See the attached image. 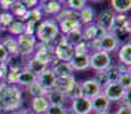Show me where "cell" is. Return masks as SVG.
Masks as SVG:
<instances>
[{"mask_svg": "<svg viewBox=\"0 0 131 114\" xmlns=\"http://www.w3.org/2000/svg\"><path fill=\"white\" fill-rule=\"evenodd\" d=\"M22 90L16 85L0 82V110L1 112L18 111L22 106Z\"/></svg>", "mask_w": 131, "mask_h": 114, "instance_id": "6da1fadb", "label": "cell"}, {"mask_svg": "<svg viewBox=\"0 0 131 114\" xmlns=\"http://www.w3.org/2000/svg\"><path fill=\"white\" fill-rule=\"evenodd\" d=\"M59 34L58 24L55 21L51 19H45L37 25L36 29V38L42 44H50V42L55 41Z\"/></svg>", "mask_w": 131, "mask_h": 114, "instance_id": "7a4b0ae2", "label": "cell"}, {"mask_svg": "<svg viewBox=\"0 0 131 114\" xmlns=\"http://www.w3.org/2000/svg\"><path fill=\"white\" fill-rule=\"evenodd\" d=\"M112 64V58L108 53L96 50L92 55L89 57V67L97 71H106Z\"/></svg>", "mask_w": 131, "mask_h": 114, "instance_id": "3957f363", "label": "cell"}, {"mask_svg": "<svg viewBox=\"0 0 131 114\" xmlns=\"http://www.w3.org/2000/svg\"><path fill=\"white\" fill-rule=\"evenodd\" d=\"M17 46H18V54L23 57H26L27 55H31L34 53L37 47V38L36 35L31 34H21L16 38Z\"/></svg>", "mask_w": 131, "mask_h": 114, "instance_id": "277c9868", "label": "cell"}, {"mask_svg": "<svg viewBox=\"0 0 131 114\" xmlns=\"http://www.w3.org/2000/svg\"><path fill=\"white\" fill-rule=\"evenodd\" d=\"M92 44L96 46V49L97 50H102V51L108 53V54L116 50L117 47H119V41H117V39L111 32L104 34L99 39L92 41Z\"/></svg>", "mask_w": 131, "mask_h": 114, "instance_id": "5b68a950", "label": "cell"}, {"mask_svg": "<svg viewBox=\"0 0 131 114\" xmlns=\"http://www.w3.org/2000/svg\"><path fill=\"white\" fill-rule=\"evenodd\" d=\"M103 94L105 95V97L107 98L110 102H117L121 100L124 95L125 89L120 85L117 81L115 82H108L103 87Z\"/></svg>", "mask_w": 131, "mask_h": 114, "instance_id": "8992f818", "label": "cell"}, {"mask_svg": "<svg viewBox=\"0 0 131 114\" xmlns=\"http://www.w3.org/2000/svg\"><path fill=\"white\" fill-rule=\"evenodd\" d=\"M115 13L112 9H104L98 14L97 16V23L96 24L103 29L106 33L112 32L113 26H114V22H115Z\"/></svg>", "mask_w": 131, "mask_h": 114, "instance_id": "52a82bcc", "label": "cell"}, {"mask_svg": "<svg viewBox=\"0 0 131 114\" xmlns=\"http://www.w3.org/2000/svg\"><path fill=\"white\" fill-rule=\"evenodd\" d=\"M102 89L103 87L100 86V83L97 82L95 79H88L80 85V94L88 99H92L95 96L102 92Z\"/></svg>", "mask_w": 131, "mask_h": 114, "instance_id": "ba28073f", "label": "cell"}, {"mask_svg": "<svg viewBox=\"0 0 131 114\" xmlns=\"http://www.w3.org/2000/svg\"><path fill=\"white\" fill-rule=\"evenodd\" d=\"M78 26H81L79 19H78V13L75 14L73 11H69L67 14L64 17H62L58 24V29L62 33L66 34L70 31H72L73 29Z\"/></svg>", "mask_w": 131, "mask_h": 114, "instance_id": "9c48e42d", "label": "cell"}, {"mask_svg": "<svg viewBox=\"0 0 131 114\" xmlns=\"http://www.w3.org/2000/svg\"><path fill=\"white\" fill-rule=\"evenodd\" d=\"M71 102V112L73 114H90L92 112L91 102L90 99L83 97V96H78L72 98Z\"/></svg>", "mask_w": 131, "mask_h": 114, "instance_id": "30bf717a", "label": "cell"}, {"mask_svg": "<svg viewBox=\"0 0 131 114\" xmlns=\"http://www.w3.org/2000/svg\"><path fill=\"white\" fill-rule=\"evenodd\" d=\"M54 55L56 56L60 62H67L71 60V58L74 55V48L73 46L66 44L64 39L60 42H58L54 48Z\"/></svg>", "mask_w": 131, "mask_h": 114, "instance_id": "8fae6325", "label": "cell"}, {"mask_svg": "<svg viewBox=\"0 0 131 114\" xmlns=\"http://www.w3.org/2000/svg\"><path fill=\"white\" fill-rule=\"evenodd\" d=\"M104 34H106V32L103 29H100L95 23L88 24V25H85L84 27H82V38H83V40L87 42L95 41V40L102 38Z\"/></svg>", "mask_w": 131, "mask_h": 114, "instance_id": "7c38bea8", "label": "cell"}, {"mask_svg": "<svg viewBox=\"0 0 131 114\" xmlns=\"http://www.w3.org/2000/svg\"><path fill=\"white\" fill-rule=\"evenodd\" d=\"M56 80H57V78L55 75V73L52 72L51 68H48V67L37 77V82H39L46 90L54 89Z\"/></svg>", "mask_w": 131, "mask_h": 114, "instance_id": "4fadbf2b", "label": "cell"}, {"mask_svg": "<svg viewBox=\"0 0 131 114\" xmlns=\"http://www.w3.org/2000/svg\"><path fill=\"white\" fill-rule=\"evenodd\" d=\"M89 53L87 54H74L73 57L70 60V65H71L73 71H83L89 68Z\"/></svg>", "mask_w": 131, "mask_h": 114, "instance_id": "5bb4252c", "label": "cell"}, {"mask_svg": "<svg viewBox=\"0 0 131 114\" xmlns=\"http://www.w3.org/2000/svg\"><path fill=\"white\" fill-rule=\"evenodd\" d=\"M50 104L46 96H38L33 97L31 100V108L33 114H45L49 108Z\"/></svg>", "mask_w": 131, "mask_h": 114, "instance_id": "9a60e30c", "label": "cell"}, {"mask_svg": "<svg viewBox=\"0 0 131 114\" xmlns=\"http://www.w3.org/2000/svg\"><path fill=\"white\" fill-rule=\"evenodd\" d=\"M91 102V108L92 111H95L96 113L99 112H105V111L108 110L110 107V100L105 97V95L103 92L98 94L97 96H95L92 99H90Z\"/></svg>", "mask_w": 131, "mask_h": 114, "instance_id": "2e32d148", "label": "cell"}, {"mask_svg": "<svg viewBox=\"0 0 131 114\" xmlns=\"http://www.w3.org/2000/svg\"><path fill=\"white\" fill-rule=\"evenodd\" d=\"M39 9L47 15H58L62 12V5L55 0H45L40 2Z\"/></svg>", "mask_w": 131, "mask_h": 114, "instance_id": "e0dca14e", "label": "cell"}, {"mask_svg": "<svg viewBox=\"0 0 131 114\" xmlns=\"http://www.w3.org/2000/svg\"><path fill=\"white\" fill-rule=\"evenodd\" d=\"M46 97L50 105H56V106H64L65 102L67 99L66 95L64 92H62L58 89H55V88L47 91Z\"/></svg>", "mask_w": 131, "mask_h": 114, "instance_id": "ac0fdd59", "label": "cell"}, {"mask_svg": "<svg viewBox=\"0 0 131 114\" xmlns=\"http://www.w3.org/2000/svg\"><path fill=\"white\" fill-rule=\"evenodd\" d=\"M51 70L55 73L57 79H66V78L73 77V72H74L72 70L70 63H67V62H60L58 64L55 65Z\"/></svg>", "mask_w": 131, "mask_h": 114, "instance_id": "d6986e66", "label": "cell"}, {"mask_svg": "<svg viewBox=\"0 0 131 114\" xmlns=\"http://www.w3.org/2000/svg\"><path fill=\"white\" fill-rule=\"evenodd\" d=\"M75 86H77V82H75L74 77H70V78H66V79H57L56 82H55L54 88L60 90L62 92H64L67 97L69 94L73 90V88Z\"/></svg>", "mask_w": 131, "mask_h": 114, "instance_id": "ffe728a7", "label": "cell"}, {"mask_svg": "<svg viewBox=\"0 0 131 114\" xmlns=\"http://www.w3.org/2000/svg\"><path fill=\"white\" fill-rule=\"evenodd\" d=\"M95 17H96L95 11H94V8L90 6H84L81 11L78 12V19H79L81 26L82 25L85 26V25H88V24L94 23Z\"/></svg>", "mask_w": 131, "mask_h": 114, "instance_id": "44dd1931", "label": "cell"}, {"mask_svg": "<svg viewBox=\"0 0 131 114\" xmlns=\"http://www.w3.org/2000/svg\"><path fill=\"white\" fill-rule=\"evenodd\" d=\"M36 81H37V75H34L33 73H31L29 70L24 68V70L19 71L16 85L23 86V87H29V86H31L32 83H34Z\"/></svg>", "mask_w": 131, "mask_h": 114, "instance_id": "7402d4cb", "label": "cell"}, {"mask_svg": "<svg viewBox=\"0 0 131 114\" xmlns=\"http://www.w3.org/2000/svg\"><path fill=\"white\" fill-rule=\"evenodd\" d=\"M82 40H83V38H82V27L81 26H78V27H75V29H73L72 31L66 33L64 37V41L66 42V44L73 46V47L79 44L80 41H82Z\"/></svg>", "mask_w": 131, "mask_h": 114, "instance_id": "603a6c76", "label": "cell"}, {"mask_svg": "<svg viewBox=\"0 0 131 114\" xmlns=\"http://www.w3.org/2000/svg\"><path fill=\"white\" fill-rule=\"evenodd\" d=\"M33 58L37 60V62L41 63L43 65H47L51 62L52 59V54L47 49L46 47H41V48H38V49L34 51Z\"/></svg>", "mask_w": 131, "mask_h": 114, "instance_id": "cb8c5ba5", "label": "cell"}, {"mask_svg": "<svg viewBox=\"0 0 131 114\" xmlns=\"http://www.w3.org/2000/svg\"><path fill=\"white\" fill-rule=\"evenodd\" d=\"M119 60L122 63L124 66H130L131 65V44L130 42H125L124 45L121 47L117 54Z\"/></svg>", "mask_w": 131, "mask_h": 114, "instance_id": "d4e9b609", "label": "cell"}, {"mask_svg": "<svg viewBox=\"0 0 131 114\" xmlns=\"http://www.w3.org/2000/svg\"><path fill=\"white\" fill-rule=\"evenodd\" d=\"M111 6L114 13L125 14L131 9V0H111Z\"/></svg>", "mask_w": 131, "mask_h": 114, "instance_id": "484cf974", "label": "cell"}, {"mask_svg": "<svg viewBox=\"0 0 131 114\" xmlns=\"http://www.w3.org/2000/svg\"><path fill=\"white\" fill-rule=\"evenodd\" d=\"M1 45L6 48V50L8 51L9 55H14L18 53V46H17V40L16 38L12 37V35H7L0 39Z\"/></svg>", "mask_w": 131, "mask_h": 114, "instance_id": "4316f807", "label": "cell"}, {"mask_svg": "<svg viewBox=\"0 0 131 114\" xmlns=\"http://www.w3.org/2000/svg\"><path fill=\"white\" fill-rule=\"evenodd\" d=\"M25 68L29 70L31 73H33L34 75H37L38 77L40 73H42L45 70H46L47 66L46 65H43V64H41V63L37 62V60L32 57L26 62V64H25Z\"/></svg>", "mask_w": 131, "mask_h": 114, "instance_id": "83f0119b", "label": "cell"}, {"mask_svg": "<svg viewBox=\"0 0 131 114\" xmlns=\"http://www.w3.org/2000/svg\"><path fill=\"white\" fill-rule=\"evenodd\" d=\"M9 11L12 12V15L13 16H16V17H19V18H23L25 16V14L27 13L29 9L24 6V4L21 1V0H16L14 4L12 5V7L9 8Z\"/></svg>", "mask_w": 131, "mask_h": 114, "instance_id": "f1b7e54d", "label": "cell"}, {"mask_svg": "<svg viewBox=\"0 0 131 114\" xmlns=\"http://www.w3.org/2000/svg\"><path fill=\"white\" fill-rule=\"evenodd\" d=\"M24 30H25L24 22L16 21V19H14L12 24L9 25L8 27H7V31L9 32V34H10L12 37H13V35H16V37H18V35L23 34L24 33Z\"/></svg>", "mask_w": 131, "mask_h": 114, "instance_id": "f546056e", "label": "cell"}, {"mask_svg": "<svg viewBox=\"0 0 131 114\" xmlns=\"http://www.w3.org/2000/svg\"><path fill=\"white\" fill-rule=\"evenodd\" d=\"M27 89V92L30 94V95L32 96V97H38V96H46L47 95V91L43 87H42L41 85H40L39 82H34L32 83L31 86H29V87H26Z\"/></svg>", "mask_w": 131, "mask_h": 114, "instance_id": "4dcf8cb0", "label": "cell"}, {"mask_svg": "<svg viewBox=\"0 0 131 114\" xmlns=\"http://www.w3.org/2000/svg\"><path fill=\"white\" fill-rule=\"evenodd\" d=\"M121 72H122V70H121L120 67L112 66V65H111V66L108 67L106 71H105V74H106L107 81H108V82H115V81H117V80H119V77H120Z\"/></svg>", "mask_w": 131, "mask_h": 114, "instance_id": "1f68e13d", "label": "cell"}, {"mask_svg": "<svg viewBox=\"0 0 131 114\" xmlns=\"http://www.w3.org/2000/svg\"><path fill=\"white\" fill-rule=\"evenodd\" d=\"M14 19L15 18L10 12H1V14H0V27H1V31L2 30H7V27L12 24Z\"/></svg>", "mask_w": 131, "mask_h": 114, "instance_id": "d6a6232c", "label": "cell"}, {"mask_svg": "<svg viewBox=\"0 0 131 114\" xmlns=\"http://www.w3.org/2000/svg\"><path fill=\"white\" fill-rule=\"evenodd\" d=\"M88 0H66V6L70 8V11L80 12L84 6H87Z\"/></svg>", "mask_w": 131, "mask_h": 114, "instance_id": "836d02e7", "label": "cell"}, {"mask_svg": "<svg viewBox=\"0 0 131 114\" xmlns=\"http://www.w3.org/2000/svg\"><path fill=\"white\" fill-rule=\"evenodd\" d=\"M117 82L122 86L124 89H130V86H131V75H130V70H124L121 72L119 80Z\"/></svg>", "mask_w": 131, "mask_h": 114, "instance_id": "e575fe53", "label": "cell"}, {"mask_svg": "<svg viewBox=\"0 0 131 114\" xmlns=\"http://www.w3.org/2000/svg\"><path fill=\"white\" fill-rule=\"evenodd\" d=\"M45 114H73L71 110L66 108L65 106H56V105H50L49 108Z\"/></svg>", "mask_w": 131, "mask_h": 114, "instance_id": "d590c367", "label": "cell"}, {"mask_svg": "<svg viewBox=\"0 0 131 114\" xmlns=\"http://www.w3.org/2000/svg\"><path fill=\"white\" fill-rule=\"evenodd\" d=\"M73 48H74V54H87V53H89V45L84 40L80 41Z\"/></svg>", "mask_w": 131, "mask_h": 114, "instance_id": "8d00e7d4", "label": "cell"}, {"mask_svg": "<svg viewBox=\"0 0 131 114\" xmlns=\"http://www.w3.org/2000/svg\"><path fill=\"white\" fill-rule=\"evenodd\" d=\"M37 25H38V22H36V21H32V19H27L26 23H24V26H25L24 33H25V34H31V35H34V33H36Z\"/></svg>", "mask_w": 131, "mask_h": 114, "instance_id": "74e56055", "label": "cell"}, {"mask_svg": "<svg viewBox=\"0 0 131 114\" xmlns=\"http://www.w3.org/2000/svg\"><path fill=\"white\" fill-rule=\"evenodd\" d=\"M15 1L16 0H0V7H1L2 12H8Z\"/></svg>", "mask_w": 131, "mask_h": 114, "instance_id": "f35d334b", "label": "cell"}, {"mask_svg": "<svg viewBox=\"0 0 131 114\" xmlns=\"http://www.w3.org/2000/svg\"><path fill=\"white\" fill-rule=\"evenodd\" d=\"M8 56H9L8 51H7L6 48L0 42V64H1V63H6V60L8 59Z\"/></svg>", "mask_w": 131, "mask_h": 114, "instance_id": "ab89813d", "label": "cell"}, {"mask_svg": "<svg viewBox=\"0 0 131 114\" xmlns=\"http://www.w3.org/2000/svg\"><path fill=\"white\" fill-rule=\"evenodd\" d=\"M22 2L24 4V6L26 7L27 9H33V8H36V7L38 6V4H39V0H21Z\"/></svg>", "mask_w": 131, "mask_h": 114, "instance_id": "60d3db41", "label": "cell"}, {"mask_svg": "<svg viewBox=\"0 0 131 114\" xmlns=\"http://www.w3.org/2000/svg\"><path fill=\"white\" fill-rule=\"evenodd\" d=\"M130 95H131V89H125L124 91V95H123V97H122V100H123V105H125V106H130V103H131V97H130Z\"/></svg>", "mask_w": 131, "mask_h": 114, "instance_id": "b9f144b4", "label": "cell"}, {"mask_svg": "<svg viewBox=\"0 0 131 114\" xmlns=\"http://www.w3.org/2000/svg\"><path fill=\"white\" fill-rule=\"evenodd\" d=\"M7 72H8V67H7L6 63H1L0 64V79H5Z\"/></svg>", "mask_w": 131, "mask_h": 114, "instance_id": "7bdbcfd3", "label": "cell"}, {"mask_svg": "<svg viewBox=\"0 0 131 114\" xmlns=\"http://www.w3.org/2000/svg\"><path fill=\"white\" fill-rule=\"evenodd\" d=\"M116 114H131V108L130 106H125V105H122L121 107L117 110Z\"/></svg>", "mask_w": 131, "mask_h": 114, "instance_id": "ee69618b", "label": "cell"}, {"mask_svg": "<svg viewBox=\"0 0 131 114\" xmlns=\"http://www.w3.org/2000/svg\"><path fill=\"white\" fill-rule=\"evenodd\" d=\"M15 114H33V113L30 112L29 110H18V111H16Z\"/></svg>", "mask_w": 131, "mask_h": 114, "instance_id": "f6af8a7d", "label": "cell"}, {"mask_svg": "<svg viewBox=\"0 0 131 114\" xmlns=\"http://www.w3.org/2000/svg\"><path fill=\"white\" fill-rule=\"evenodd\" d=\"M55 1L59 2V4H60V5H62V4H64V2H65V1H66V0H55Z\"/></svg>", "mask_w": 131, "mask_h": 114, "instance_id": "bcb514c9", "label": "cell"}, {"mask_svg": "<svg viewBox=\"0 0 131 114\" xmlns=\"http://www.w3.org/2000/svg\"><path fill=\"white\" fill-rule=\"evenodd\" d=\"M97 114H110V113H108V111H105V112H99Z\"/></svg>", "mask_w": 131, "mask_h": 114, "instance_id": "7dc6e473", "label": "cell"}, {"mask_svg": "<svg viewBox=\"0 0 131 114\" xmlns=\"http://www.w3.org/2000/svg\"><path fill=\"white\" fill-rule=\"evenodd\" d=\"M91 1H95V2H98V1H103V0H91Z\"/></svg>", "mask_w": 131, "mask_h": 114, "instance_id": "c3c4849f", "label": "cell"}, {"mask_svg": "<svg viewBox=\"0 0 131 114\" xmlns=\"http://www.w3.org/2000/svg\"><path fill=\"white\" fill-rule=\"evenodd\" d=\"M1 12H2V9H1V7H0V14H1Z\"/></svg>", "mask_w": 131, "mask_h": 114, "instance_id": "681fc988", "label": "cell"}, {"mask_svg": "<svg viewBox=\"0 0 131 114\" xmlns=\"http://www.w3.org/2000/svg\"><path fill=\"white\" fill-rule=\"evenodd\" d=\"M39 1H40V2H41V1H45V0H39Z\"/></svg>", "mask_w": 131, "mask_h": 114, "instance_id": "f907efd6", "label": "cell"}, {"mask_svg": "<svg viewBox=\"0 0 131 114\" xmlns=\"http://www.w3.org/2000/svg\"><path fill=\"white\" fill-rule=\"evenodd\" d=\"M1 113H2V112H1V110H0V114H1Z\"/></svg>", "mask_w": 131, "mask_h": 114, "instance_id": "816d5d0a", "label": "cell"}, {"mask_svg": "<svg viewBox=\"0 0 131 114\" xmlns=\"http://www.w3.org/2000/svg\"><path fill=\"white\" fill-rule=\"evenodd\" d=\"M0 31H1V27H0Z\"/></svg>", "mask_w": 131, "mask_h": 114, "instance_id": "f5cc1de1", "label": "cell"}]
</instances>
